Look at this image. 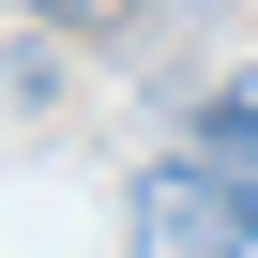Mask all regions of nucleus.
<instances>
[{
	"label": "nucleus",
	"mask_w": 258,
	"mask_h": 258,
	"mask_svg": "<svg viewBox=\"0 0 258 258\" xmlns=\"http://www.w3.org/2000/svg\"><path fill=\"white\" fill-rule=\"evenodd\" d=\"M16 16H76V31H106V16H121V0H16Z\"/></svg>",
	"instance_id": "obj_3"
},
{
	"label": "nucleus",
	"mask_w": 258,
	"mask_h": 258,
	"mask_svg": "<svg viewBox=\"0 0 258 258\" xmlns=\"http://www.w3.org/2000/svg\"><path fill=\"white\" fill-rule=\"evenodd\" d=\"M137 258H258V198L213 182L198 152H167V167L137 182Z\"/></svg>",
	"instance_id": "obj_1"
},
{
	"label": "nucleus",
	"mask_w": 258,
	"mask_h": 258,
	"mask_svg": "<svg viewBox=\"0 0 258 258\" xmlns=\"http://www.w3.org/2000/svg\"><path fill=\"white\" fill-rule=\"evenodd\" d=\"M182 152H198L213 182H243V198H258V76H213V91L182 106Z\"/></svg>",
	"instance_id": "obj_2"
}]
</instances>
